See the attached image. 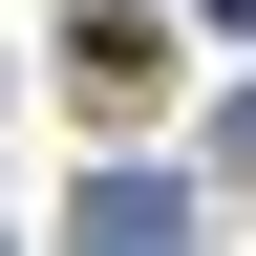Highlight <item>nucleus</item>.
<instances>
[{
	"instance_id": "nucleus-3",
	"label": "nucleus",
	"mask_w": 256,
	"mask_h": 256,
	"mask_svg": "<svg viewBox=\"0 0 256 256\" xmlns=\"http://www.w3.org/2000/svg\"><path fill=\"white\" fill-rule=\"evenodd\" d=\"M214 22H256V0H214Z\"/></svg>"
},
{
	"instance_id": "nucleus-2",
	"label": "nucleus",
	"mask_w": 256,
	"mask_h": 256,
	"mask_svg": "<svg viewBox=\"0 0 256 256\" xmlns=\"http://www.w3.org/2000/svg\"><path fill=\"white\" fill-rule=\"evenodd\" d=\"M214 150H235V171H256V86H235V107H214Z\"/></svg>"
},
{
	"instance_id": "nucleus-1",
	"label": "nucleus",
	"mask_w": 256,
	"mask_h": 256,
	"mask_svg": "<svg viewBox=\"0 0 256 256\" xmlns=\"http://www.w3.org/2000/svg\"><path fill=\"white\" fill-rule=\"evenodd\" d=\"M86 235H107V256H171L192 192H171V171H86Z\"/></svg>"
}]
</instances>
